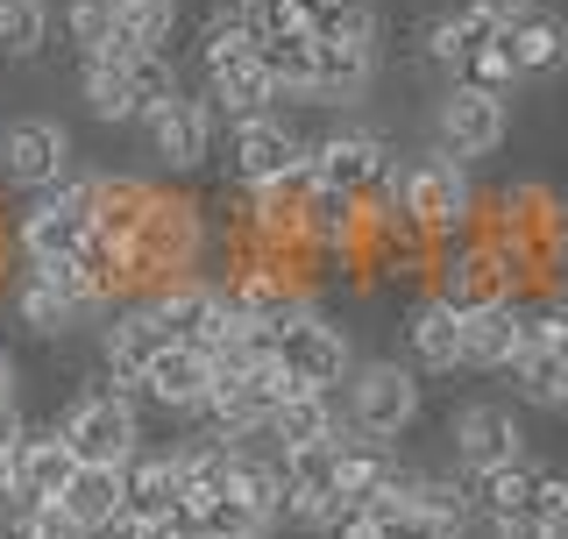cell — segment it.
I'll list each match as a JSON object with an SVG mask.
<instances>
[{
  "mask_svg": "<svg viewBox=\"0 0 568 539\" xmlns=\"http://www.w3.org/2000/svg\"><path fill=\"white\" fill-rule=\"evenodd\" d=\"M121 256H129L135 298L156 292V284H171V277H192V263L206 256V206L192 200V192H178V185H156L150 221L121 242Z\"/></svg>",
  "mask_w": 568,
  "mask_h": 539,
  "instance_id": "6da1fadb",
  "label": "cell"
},
{
  "mask_svg": "<svg viewBox=\"0 0 568 539\" xmlns=\"http://www.w3.org/2000/svg\"><path fill=\"white\" fill-rule=\"evenodd\" d=\"M390 206H398V221L413 227V235H426L434 248H448V242H462L476 227V185H469V171H462L455 156H440V150L398 164Z\"/></svg>",
  "mask_w": 568,
  "mask_h": 539,
  "instance_id": "7a4b0ae2",
  "label": "cell"
},
{
  "mask_svg": "<svg viewBox=\"0 0 568 539\" xmlns=\"http://www.w3.org/2000/svg\"><path fill=\"white\" fill-rule=\"evenodd\" d=\"M334 405H342L348 434L398 447L419 426V369L413 363H384V355H355V369H348V384L334 390Z\"/></svg>",
  "mask_w": 568,
  "mask_h": 539,
  "instance_id": "3957f363",
  "label": "cell"
},
{
  "mask_svg": "<svg viewBox=\"0 0 568 539\" xmlns=\"http://www.w3.org/2000/svg\"><path fill=\"white\" fill-rule=\"evenodd\" d=\"M64 447L79 461H93V469H129V461L142 455V405L129 398V390H79V398L64 405L58 419Z\"/></svg>",
  "mask_w": 568,
  "mask_h": 539,
  "instance_id": "277c9868",
  "label": "cell"
},
{
  "mask_svg": "<svg viewBox=\"0 0 568 539\" xmlns=\"http://www.w3.org/2000/svg\"><path fill=\"white\" fill-rule=\"evenodd\" d=\"M313 171L327 192H342L348 206L377 213L390 206V192H398V156H390V142L377 129H334L313 142Z\"/></svg>",
  "mask_w": 568,
  "mask_h": 539,
  "instance_id": "5b68a950",
  "label": "cell"
},
{
  "mask_svg": "<svg viewBox=\"0 0 568 539\" xmlns=\"http://www.w3.org/2000/svg\"><path fill=\"white\" fill-rule=\"evenodd\" d=\"M100 227H93V177L71 171L64 185L36 192V200L22 206V221H14V242H22L29 263H58L71 256V248H85Z\"/></svg>",
  "mask_w": 568,
  "mask_h": 539,
  "instance_id": "8992f818",
  "label": "cell"
},
{
  "mask_svg": "<svg viewBox=\"0 0 568 539\" xmlns=\"http://www.w3.org/2000/svg\"><path fill=\"white\" fill-rule=\"evenodd\" d=\"M135 129H142V150H150L156 171L185 177V171H200L213 156V129H221V114H213L206 93H171V100L142 106Z\"/></svg>",
  "mask_w": 568,
  "mask_h": 539,
  "instance_id": "52a82bcc",
  "label": "cell"
},
{
  "mask_svg": "<svg viewBox=\"0 0 568 539\" xmlns=\"http://www.w3.org/2000/svg\"><path fill=\"white\" fill-rule=\"evenodd\" d=\"M271 363L292 376V390H320V398H334V390L348 384V369H355V348H348V327H334L320 305H306V313L277 334Z\"/></svg>",
  "mask_w": 568,
  "mask_h": 539,
  "instance_id": "ba28073f",
  "label": "cell"
},
{
  "mask_svg": "<svg viewBox=\"0 0 568 539\" xmlns=\"http://www.w3.org/2000/svg\"><path fill=\"white\" fill-rule=\"evenodd\" d=\"M71 177V129L58 114H14L0 129V185L36 200V192Z\"/></svg>",
  "mask_w": 568,
  "mask_h": 539,
  "instance_id": "9c48e42d",
  "label": "cell"
},
{
  "mask_svg": "<svg viewBox=\"0 0 568 539\" xmlns=\"http://www.w3.org/2000/svg\"><path fill=\"white\" fill-rule=\"evenodd\" d=\"M306 156H313V142L277 106L271 114H248V121H227V177H235V192H263L271 177L298 171Z\"/></svg>",
  "mask_w": 568,
  "mask_h": 539,
  "instance_id": "30bf717a",
  "label": "cell"
},
{
  "mask_svg": "<svg viewBox=\"0 0 568 539\" xmlns=\"http://www.w3.org/2000/svg\"><path fill=\"white\" fill-rule=\"evenodd\" d=\"M505 135H511V100H497V93H484V85H469V79H455L448 93H440V106H434L440 156H455V164H469V156H497Z\"/></svg>",
  "mask_w": 568,
  "mask_h": 539,
  "instance_id": "8fae6325",
  "label": "cell"
},
{
  "mask_svg": "<svg viewBox=\"0 0 568 539\" xmlns=\"http://www.w3.org/2000/svg\"><path fill=\"white\" fill-rule=\"evenodd\" d=\"M448 440H455V461L462 469H511V461H526V426L511 405L497 398H469L448 419Z\"/></svg>",
  "mask_w": 568,
  "mask_h": 539,
  "instance_id": "7c38bea8",
  "label": "cell"
},
{
  "mask_svg": "<svg viewBox=\"0 0 568 539\" xmlns=\"http://www.w3.org/2000/svg\"><path fill=\"white\" fill-rule=\"evenodd\" d=\"M206 390H213L206 355L185 348V340H164V348H156V363L142 369L135 398H150L156 411H171V419H200V411H206Z\"/></svg>",
  "mask_w": 568,
  "mask_h": 539,
  "instance_id": "4fadbf2b",
  "label": "cell"
},
{
  "mask_svg": "<svg viewBox=\"0 0 568 539\" xmlns=\"http://www.w3.org/2000/svg\"><path fill=\"white\" fill-rule=\"evenodd\" d=\"M497 43L511 50V64H519V79H555V71H568V14L540 8V0H526L519 14H511L505 29H497Z\"/></svg>",
  "mask_w": 568,
  "mask_h": 539,
  "instance_id": "5bb4252c",
  "label": "cell"
},
{
  "mask_svg": "<svg viewBox=\"0 0 568 539\" xmlns=\"http://www.w3.org/2000/svg\"><path fill=\"white\" fill-rule=\"evenodd\" d=\"M156 348H164V327H156V319L142 313V298H129V305H121V313L100 327V369H106V384L135 398L142 369L156 363Z\"/></svg>",
  "mask_w": 568,
  "mask_h": 539,
  "instance_id": "9a60e30c",
  "label": "cell"
},
{
  "mask_svg": "<svg viewBox=\"0 0 568 539\" xmlns=\"http://www.w3.org/2000/svg\"><path fill=\"white\" fill-rule=\"evenodd\" d=\"M434 298H448L455 313H476V305H497V298H519L511 292V277L497 270V256L476 235H462L448 242V256H440V284H434Z\"/></svg>",
  "mask_w": 568,
  "mask_h": 539,
  "instance_id": "2e32d148",
  "label": "cell"
},
{
  "mask_svg": "<svg viewBox=\"0 0 568 539\" xmlns=\"http://www.w3.org/2000/svg\"><path fill=\"white\" fill-rule=\"evenodd\" d=\"M405 355H413V369H426V376H455L462 369V313L448 298L426 292L413 313H405Z\"/></svg>",
  "mask_w": 568,
  "mask_h": 539,
  "instance_id": "e0dca14e",
  "label": "cell"
},
{
  "mask_svg": "<svg viewBox=\"0 0 568 539\" xmlns=\"http://www.w3.org/2000/svg\"><path fill=\"white\" fill-rule=\"evenodd\" d=\"M369 85H377V43H313V85H306V100L355 106Z\"/></svg>",
  "mask_w": 568,
  "mask_h": 539,
  "instance_id": "ac0fdd59",
  "label": "cell"
},
{
  "mask_svg": "<svg viewBox=\"0 0 568 539\" xmlns=\"http://www.w3.org/2000/svg\"><path fill=\"white\" fill-rule=\"evenodd\" d=\"M8 461H14V497H64V482L79 476V455L64 447L58 426H43V434H29L8 447Z\"/></svg>",
  "mask_w": 568,
  "mask_h": 539,
  "instance_id": "d6986e66",
  "label": "cell"
},
{
  "mask_svg": "<svg viewBox=\"0 0 568 539\" xmlns=\"http://www.w3.org/2000/svg\"><path fill=\"white\" fill-rule=\"evenodd\" d=\"M93 319H100V305H79V298L50 292L36 270H22V284H14V327H22L29 340H64V334L93 327Z\"/></svg>",
  "mask_w": 568,
  "mask_h": 539,
  "instance_id": "ffe728a7",
  "label": "cell"
},
{
  "mask_svg": "<svg viewBox=\"0 0 568 539\" xmlns=\"http://www.w3.org/2000/svg\"><path fill=\"white\" fill-rule=\"evenodd\" d=\"M511 348H519V298H497V305H476V313H462V369L505 376Z\"/></svg>",
  "mask_w": 568,
  "mask_h": 539,
  "instance_id": "44dd1931",
  "label": "cell"
},
{
  "mask_svg": "<svg viewBox=\"0 0 568 539\" xmlns=\"http://www.w3.org/2000/svg\"><path fill=\"white\" fill-rule=\"evenodd\" d=\"M342 434V405L334 398H320V390H292V398H284L271 419H263V440L277 447H320V440H334Z\"/></svg>",
  "mask_w": 568,
  "mask_h": 539,
  "instance_id": "7402d4cb",
  "label": "cell"
},
{
  "mask_svg": "<svg viewBox=\"0 0 568 539\" xmlns=\"http://www.w3.org/2000/svg\"><path fill=\"white\" fill-rule=\"evenodd\" d=\"M121 511H135V518L178 511V455L171 447H142L129 469H121Z\"/></svg>",
  "mask_w": 568,
  "mask_h": 539,
  "instance_id": "603a6c76",
  "label": "cell"
},
{
  "mask_svg": "<svg viewBox=\"0 0 568 539\" xmlns=\"http://www.w3.org/2000/svg\"><path fill=\"white\" fill-rule=\"evenodd\" d=\"M355 242H363V206H348L342 192H327L320 185L313 200H306V221H298V248H320V256H355Z\"/></svg>",
  "mask_w": 568,
  "mask_h": 539,
  "instance_id": "cb8c5ba5",
  "label": "cell"
},
{
  "mask_svg": "<svg viewBox=\"0 0 568 539\" xmlns=\"http://www.w3.org/2000/svg\"><path fill=\"white\" fill-rule=\"evenodd\" d=\"M79 100H85L93 121H135V85H129L121 50H106V58H79Z\"/></svg>",
  "mask_w": 568,
  "mask_h": 539,
  "instance_id": "d4e9b609",
  "label": "cell"
},
{
  "mask_svg": "<svg viewBox=\"0 0 568 539\" xmlns=\"http://www.w3.org/2000/svg\"><path fill=\"white\" fill-rule=\"evenodd\" d=\"M58 505H64V511L79 518L85 532L100 539V532L121 518V469H93V461H79V476L64 482V497H58Z\"/></svg>",
  "mask_w": 568,
  "mask_h": 539,
  "instance_id": "484cf974",
  "label": "cell"
},
{
  "mask_svg": "<svg viewBox=\"0 0 568 539\" xmlns=\"http://www.w3.org/2000/svg\"><path fill=\"white\" fill-rule=\"evenodd\" d=\"M114 50H164L178 35V0H114Z\"/></svg>",
  "mask_w": 568,
  "mask_h": 539,
  "instance_id": "4316f807",
  "label": "cell"
},
{
  "mask_svg": "<svg viewBox=\"0 0 568 539\" xmlns=\"http://www.w3.org/2000/svg\"><path fill=\"white\" fill-rule=\"evenodd\" d=\"M256 64L271 71L277 100H306V85H313V35L306 29H298V35H271V43H256Z\"/></svg>",
  "mask_w": 568,
  "mask_h": 539,
  "instance_id": "83f0119b",
  "label": "cell"
},
{
  "mask_svg": "<svg viewBox=\"0 0 568 539\" xmlns=\"http://www.w3.org/2000/svg\"><path fill=\"white\" fill-rule=\"evenodd\" d=\"M8 539H93L58 497H14L8 505Z\"/></svg>",
  "mask_w": 568,
  "mask_h": 539,
  "instance_id": "f1b7e54d",
  "label": "cell"
},
{
  "mask_svg": "<svg viewBox=\"0 0 568 539\" xmlns=\"http://www.w3.org/2000/svg\"><path fill=\"white\" fill-rule=\"evenodd\" d=\"M50 35V0H0V58H36Z\"/></svg>",
  "mask_w": 568,
  "mask_h": 539,
  "instance_id": "f546056e",
  "label": "cell"
},
{
  "mask_svg": "<svg viewBox=\"0 0 568 539\" xmlns=\"http://www.w3.org/2000/svg\"><path fill=\"white\" fill-rule=\"evenodd\" d=\"M114 0H64V35L79 43V58H106L114 50Z\"/></svg>",
  "mask_w": 568,
  "mask_h": 539,
  "instance_id": "4dcf8cb0",
  "label": "cell"
},
{
  "mask_svg": "<svg viewBox=\"0 0 568 539\" xmlns=\"http://www.w3.org/2000/svg\"><path fill=\"white\" fill-rule=\"evenodd\" d=\"M455 79L484 85V93H497V100H511V93L526 85V79H519V64H511V50L497 43V35H490V43H476L469 58H462V71H455Z\"/></svg>",
  "mask_w": 568,
  "mask_h": 539,
  "instance_id": "1f68e13d",
  "label": "cell"
},
{
  "mask_svg": "<svg viewBox=\"0 0 568 539\" xmlns=\"http://www.w3.org/2000/svg\"><path fill=\"white\" fill-rule=\"evenodd\" d=\"M100 539H185V518H178V511H171V518H135V511H121Z\"/></svg>",
  "mask_w": 568,
  "mask_h": 539,
  "instance_id": "d6a6232c",
  "label": "cell"
},
{
  "mask_svg": "<svg viewBox=\"0 0 568 539\" xmlns=\"http://www.w3.org/2000/svg\"><path fill=\"white\" fill-rule=\"evenodd\" d=\"M22 434H29V419H22V405L8 398V405H0V455H8V447L22 440Z\"/></svg>",
  "mask_w": 568,
  "mask_h": 539,
  "instance_id": "836d02e7",
  "label": "cell"
},
{
  "mask_svg": "<svg viewBox=\"0 0 568 539\" xmlns=\"http://www.w3.org/2000/svg\"><path fill=\"white\" fill-rule=\"evenodd\" d=\"M490 539H547V526H526V518H505V526H484Z\"/></svg>",
  "mask_w": 568,
  "mask_h": 539,
  "instance_id": "e575fe53",
  "label": "cell"
},
{
  "mask_svg": "<svg viewBox=\"0 0 568 539\" xmlns=\"http://www.w3.org/2000/svg\"><path fill=\"white\" fill-rule=\"evenodd\" d=\"M14 384H22V369H14V355H8V348H0V405H8V398H14Z\"/></svg>",
  "mask_w": 568,
  "mask_h": 539,
  "instance_id": "d590c367",
  "label": "cell"
},
{
  "mask_svg": "<svg viewBox=\"0 0 568 539\" xmlns=\"http://www.w3.org/2000/svg\"><path fill=\"white\" fill-rule=\"evenodd\" d=\"M555 363L561 369H555V398H547V411H568V355H555Z\"/></svg>",
  "mask_w": 568,
  "mask_h": 539,
  "instance_id": "8d00e7d4",
  "label": "cell"
},
{
  "mask_svg": "<svg viewBox=\"0 0 568 539\" xmlns=\"http://www.w3.org/2000/svg\"><path fill=\"white\" fill-rule=\"evenodd\" d=\"M227 8H235V14H256V8H271V0H227Z\"/></svg>",
  "mask_w": 568,
  "mask_h": 539,
  "instance_id": "74e56055",
  "label": "cell"
}]
</instances>
